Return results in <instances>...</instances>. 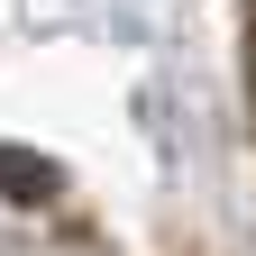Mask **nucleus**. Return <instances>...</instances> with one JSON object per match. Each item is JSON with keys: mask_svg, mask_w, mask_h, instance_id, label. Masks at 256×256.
I'll list each match as a JSON object with an SVG mask.
<instances>
[{"mask_svg": "<svg viewBox=\"0 0 256 256\" xmlns=\"http://www.w3.org/2000/svg\"><path fill=\"white\" fill-rule=\"evenodd\" d=\"M0 192H10V202H46V192H55V165H46V156L0 146Z\"/></svg>", "mask_w": 256, "mask_h": 256, "instance_id": "f257e3e1", "label": "nucleus"}]
</instances>
